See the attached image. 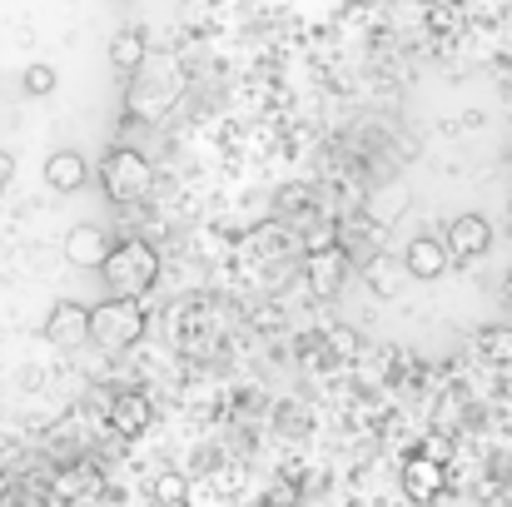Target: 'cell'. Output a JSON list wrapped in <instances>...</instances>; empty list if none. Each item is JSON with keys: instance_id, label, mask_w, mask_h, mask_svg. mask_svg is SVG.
I'll list each match as a JSON object with an SVG mask.
<instances>
[{"instance_id": "cell-11", "label": "cell", "mask_w": 512, "mask_h": 507, "mask_svg": "<svg viewBox=\"0 0 512 507\" xmlns=\"http://www.w3.org/2000/svg\"><path fill=\"white\" fill-rule=\"evenodd\" d=\"M110 428H115L120 438H140V433L150 428V398H145V393H120V398L110 403Z\"/></svg>"}, {"instance_id": "cell-6", "label": "cell", "mask_w": 512, "mask_h": 507, "mask_svg": "<svg viewBox=\"0 0 512 507\" xmlns=\"http://www.w3.org/2000/svg\"><path fill=\"white\" fill-rule=\"evenodd\" d=\"M448 264H453V254H448V244H443L438 234H418V239H408V249H403V269H408V279L433 284V279L448 274Z\"/></svg>"}, {"instance_id": "cell-21", "label": "cell", "mask_w": 512, "mask_h": 507, "mask_svg": "<svg viewBox=\"0 0 512 507\" xmlns=\"http://www.w3.org/2000/svg\"><path fill=\"white\" fill-rule=\"evenodd\" d=\"M508 304H512V274H508Z\"/></svg>"}, {"instance_id": "cell-10", "label": "cell", "mask_w": 512, "mask_h": 507, "mask_svg": "<svg viewBox=\"0 0 512 507\" xmlns=\"http://www.w3.org/2000/svg\"><path fill=\"white\" fill-rule=\"evenodd\" d=\"M45 184H50L55 194L85 189V184H90V160H85L80 150H55V155L45 160Z\"/></svg>"}, {"instance_id": "cell-14", "label": "cell", "mask_w": 512, "mask_h": 507, "mask_svg": "<svg viewBox=\"0 0 512 507\" xmlns=\"http://www.w3.org/2000/svg\"><path fill=\"white\" fill-rule=\"evenodd\" d=\"M55 85H60L55 65H25V75H20V90H25L30 100H45V95H55Z\"/></svg>"}, {"instance_id": "cell-19", "label": "cell", "mask_w": 512, "mask_h": 507, "mask_svg": "<svg viewBox=\"0 0 512 507\" xmlns=\"http://www.w3.org/2000/svg\"><path fill=\"white\" fill-rule=\"evenodd\" d=\"M428 25H433V30H453V25H458V5H438V10L428 15Z\"/></svg>"}, {"instance_id": "cell-5", "label": "cell", "mask_w": 512, "mask_h": 507, "mask_svg": "<svg viewBox=\"0 0 512 507\" xmlns=\"http://www.w3.org/2000/svg\"><path fill=\"white\" fill-rule=\"evenodd\" d=\"M443 244H448V254L453 259H483L488 249H493V224L483 219V214H458L448 229H443Z\"/></svg>"}, {"instance_id": "cell-15", "label": "cell", "mask_w": 512, "mask_h": 507, "mask_svg": "<svg viewBox=\"0 0 512 507\" xmlns=\"http://www.w3.org/2000/svg\"><path fill=\"white\" fill-rule=\"evenodd\" d=\"M150 493H155L160 507H184L189 503V478H184V473H160Z\"/></svg>"}, {"instance_id": "cell-9", "label": "cell", "mask_w": 512, "mask_h": 507, "mask_svg": "<svg viewBox=\"0 0 512 507\" xmlns=\"http://www.w3.org/2000/svg\"><path fill=\"white\" fill-rule=\"evenodd\" d=\"M110 249H115V239H110L100 224H75V229L65 234V259H70L75 269H100V264L110 259Z\"/></svg>"}, {"instance_id": "cell-3", "label": "cell", "mask_w": 512, "mask_h": 507, "mask_svg": "<svg viewBox=\"0 0 512 507\" xmlns=\"http://www.w3.org/2000/svg\"><path fill=\"white\" fill-rule=\"evenodd\" d=\"M90 338L100 348H135L145 338V309L140 299H105L90 309Z\"/></svg>"}, {"instance_id": "cell-1", "label": "cell", "mask_w": 512, "mask_h": 507, "mask_svg": "<svg viewBox=\"0 0 512 507\" xmlns=\"http://www.w3.org/2000/svg\"><path fill=\"white\" fill-rule=\"evenodd\" d=\"M100 274L110 284V299H145L160 284V254L145 239H120L110 259L100 264Z\"/></svg>"}, {"instance_id": "cell-4", "label": "cell", "mask_w": 512, "mask_h": 507, "mask_svg": "<svg viewBox=\"0 0 512 507\" xmlns=\"http://www.w3.org/2000/svg\"><path fill=\"white\" fill-rule=\"evenodd\" d=\"M304 274H309V289H314L319 299H334L343 289V279H348V249H343V244H319V249H309Z\"/></svg>"}, {"instance_id": "cell-17", "label": "cell", "mask_w": 512, "mask_h": 507, "mask_svg": "<svg viewBox=\"0 0 512 507\" xmlns=\"http://www.w3.org/2000/svg\"><path fill=\"white\" fill-rule=\"evenodd\" d=\"M368 284H373V294H393V289H398V279H393V264H383V259H378V264L368 269Z\"/></svg>"}, {"instance_id": "cell-20", "label": "cell", "mask_w": 512, "mask_h": 507, "mask_svg": "<svg viewBox=\"0 0 512 507\" xmlns=\"http://www.w3.org/2000/svg\"><path fill=\"white\" fill-rule=\"evenodd\" d=\"M10 179H15V160H10V155L0 150V194L10 189Z\"/></svg>"}, {"instance_id": "cell-8", "label": "cell", "mask_w": 512, "mask_h": 507, "mask_svg": "<svg viewBox=\"0 0 512 507\" xmlns=\"http://www.w3.org/2000/svg\"><path fill=\"white\" fill-rule=\"evenodd\" d=\"M45 338H50L55 348H75V343H85V338H90V309L75 304V299H60V304L45 314Z\"/></svg>"}, {"instance_id": "cell-7", "label": "cell", "mask_w": 512, "mask_h": 507, "mask_svg": "<svg viewBox=\"0 0 512 507\" xmlns=\"http://www.w3.org/2000/svg\"><path fill=\"white\" fill-rule=\"evenodd\" d=\"M403 493H408L413 503H438V498L448 493V463H433V458L413 453V458L403 463Z\"/></svg>"}, {"instance_id": "cell-18", "label": "cell", "mask_w": 512, "mask_h": 507, "mask_svg": "<svg viewBox=\"0 0 512 507\" xmlns=\"http://www.w3.org/2000/svg\"><path fill=\"white\" fill-rule=\"evenodd\" d=\"M418 453H423V458H433V463H448V453H453V448H448V438H443V433H433Z\"/></svg>"}, {"instance_id": "cell-13", "label": "cell", "mask_w": 512, "mask_h": 507, "mask_svg": "<svg viewBox=\"0 0 512 507\" xmlns=\"http://www.w3.org/2000/svg\"><path fill=\"white\" fill-rule=\"evenodd\" d=\"M478 358H488V363H512V329L508 324H483V329H478Z\"/></svg>"}, {"instance_id": "cell-12", "label": "cell", "mask_w": 512, "mask_h": 507, "mask_svg": "<svg viewBox=\"0 0 512 507\" xmlns=\"http://www.w3.org/2000/svg\"><path fill=\"white\" fill-rule=\"evenodd\" d=\"M145 55H150V45H145L140 30H115V35H110V65H115V70L130 75V70L145 65Z\"/></svg>"}, {"instance_id": "cell-16", "label": "cell", "mask_w": 512, "mask_h": 507, "mask_svg": "<svg viewBox=\"0 0 512 507\" xmlns=\"http://www.w3.org/2000/svg\"><path fill=\"white\" fill-rule=\"evenodd\" d=\"M304 204H309V189L304 184H284L279 189V214H299Z\"/></svg>"}, {"instance_id": "cell-2", "label": "cell", "mask_w": 512, "mask_h": 507, "mask_svg": "<svg viewBox=\"0 0 512 507\" xmlns=\"http://www.w3.org/2000/svg\"><path fill=\"white\" fill-rule=\"evenodd\" d=\"M100 184H105V194H110L115 204H135V199H145V194L155 189V165H150L140 150L115 145V150H105V160H100Z\"/></svg>"}]
</instances>
